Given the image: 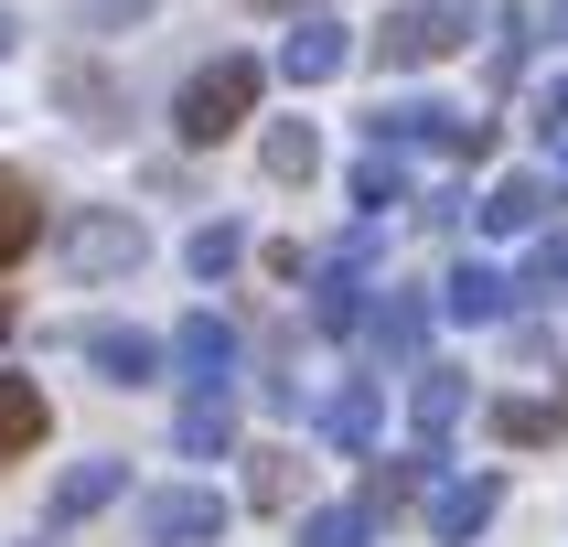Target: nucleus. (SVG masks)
Returning a JSON list of instances; mask_svg holds the SVG:
<instances>
[{"instance_id":"25","label":"nucleus","mask_w":568,"mask_h":547,"mask_svg":"<svg viewBox=\"0 0 568 547\" xmlns=\"http://www.w3.org/2000/svg\"><path fill=\"white\" fill-rule=\"evenodd\" d=\"M301 547H365V515H354V505L312 515V526H301Z\"/></svg>"},{"instance_id":"13","label":"nucleus","mask_w":568,"mask_h":547,"mask_svg":"<svg viewBox=\"0 0 568 547\" xmlns=\"http://www.w3.org/2000/svg\"><path fill=\"white\" fill-rule=\"evenodd\" d=\"M43 440V386L32 376H0V462H22Z\"/></svg>"},{"instance_id":"7","label":"nucleus","mask_w":568,"mask_h":547,"mask_svg":"<svg viewBox=\"0 0 568 547\" xmlns=\"http://www.w3.org/2000/svg\"><path fill=\"white\" fill-rule=\"evenodd\" d=\"M344 64H354V43H344L333 22H301V32L280 43V75H290V87H333Z\"/></svg>"},{"instance_id":"10","label":"nucleus","mask_w":568,"mask_h":547,"mask_svg":"<svg viewBox=\"0 0 568 547\" xmlns=\"http://www.w3.org/2000/svg\"><path fill=\"white\" fill-rule=\"evenodd\" d=\"M418 333H429V301H418V290H386L376 312H365V344H376V354H397V365L418 354Z\"/></svg>"},{"instance_id":"2","label":"nucleus","mask_w":568,"mask_h":547,"mask_svg":"<svg viewBox=\"0 0 568 547\" xmlns=\"http://www.w3.org/2000/svg\"><path fill=\"white\" fill-rule=\"evenodd\" d=\"M257 54H215V64H193V87H183V108H172V129H183L193 151H215V140H236L247 129V108H257Z\"/></svg>"},{"instance_id":"16","label":"nucleus","mask_w":568,"mask_h":547,"mask_svg":"<svg viewBox=\"0 0 568 547\" xmlns=\"http://www.w3.org/2000/svg\"><path fill=\"white\" fill-rule=\"evenodd\" d=\"M236 440V397H225V386H193L183 397V450H225Z\"/></svg>"},{"instance_id":"18","label":"nucleus","mask_w":568,"mask_h":547,"mask_svg":"<svg viewBox=\"0 0 568 547\" xmlns=\"http://www.w3.org/2000/svg\"><path fill=\"white\" fill-rule=\"evenodd\" d=\"M483 515H494V483H440V494H429V526H440V537H473Z\"/></svg>"},{"instance_id":"8","label":"nucleus","mask_w":568,"mask_h":547,"mask_svg":"<svg viewBox=\"0 0 568 547\" xmlns=\"http://www.w3.org/2000/svg\"><path fill=\"white\" fill-rule=\"evenodd\" d=\"M87 354L108 365V386H151L161 376V344H151V333H129V322H87Z\"/></svg>"},{"instance_id":"1","label":"nucleus","mask_w":568,"mask_h":547,"mask_svg":"<svg viewBox=\"0 0 568 547\" xmlns=\"http://www.w3.org/2000/svg\"><path fill=\"white\" fill-rule=\"evenodd\" d=\"M365 140H376V151H450V161H483V151H494V119L440 108V97H376Z\"/></svg>"},{"instance_id":"24","label":"nucleus","mask_w":568,"mask_h":547,"mask_svg":"<svg viewBox=\"0 0 568 547\" xmlns=\"http://www.w3.org/2000/svg\"><path fill=\"white\" fill-rule=\"evenodd\" d=\"M322 429H333V440H376V397H365V386H344V397L322 408Z\"/></svg>"},{"instance_id":"9","label":"nucleus","mask_w":568,"mask_h":547,"mask_svg":"<svg viewBox=\"0 0 568 547\" xmlns=\"http://www.w3.org/2000/svg\"><path fill=\"white\" fill-rule=\"evenodd\" d=\"M172 365H183L193 386H225V365H236V333H225L215 312H183V333H172Z\"/></svg>"},{"instance_id":"23","label":"nucleus","mask_w":568,"mask_h":547,"mask_svg":"<svg viewBox=\"0 0 568 547\" xmlns=\"http://www.w3.org/2000/svg\"><path fill=\"white\" fill-rule=\"evenodd\" d=\"M418 483H429V450H397V462H376V483H365V494H376V505H408Z\"/></svg>"},{"instance_id":"4","label":"nucleus","mask_w":568,"mask_h":547,"mask_svg":"<svg viewBox=\"0 0 568 547\" xmlns=\"http://www.w3.org/2000/svg\"><path fill=\"white\" fill-rule=\"evenodd\" d=\"M140 215H119V204H87V215H64V269L75 280H119V269H140Z\"/></svg>"},{"instance_id":"34","label":"nucleus","mask_w":568,"mask_h":547,"mask_svg":"<svg viewBox=\"0 0 568 547\" xmlns=\"http://www.w3.org/2000/svg\"><path fill=\"white\" fill-rule=\"evenodd\" d=\"M0 333H11V312H0Z\"/></svg>"},{"instance_id":"30","label":"nucleus","mask_w":568,"mask_h":547,"mask_svg":"<svg viewBox=\"0 0 568 547\" xmlns=\"http://www.w3.org/2000/svg\"><path fill=\"white\" fill-rule=\"evenodd\" d=\"M11 43H22V22H11V11H0V54H11Z\"/></svg>"},{"instance_id":"15","label":"nucleus","mask_w":568,"mask_h":547,"mask_svg":"<svg viewBox=\"0 0 568 547\" xmlns=\"http://www.w3.org/2000/svg\"><path fill=\"white\" fill-rule=\"evenodd\" d=\"M440 301H450V312H462V322H494V312H505V301H515V280H505V269H483V257H462Z\"/></svg>"},{"instance_id":"17","label":"nucleus","mask_w":568,"mask_h":547,"mask_svg":"<svg viewBox=\"0 0 568 547\" xmlns=\"http://www.w3.org/2000/svg\"><path fill=\"white\" fill-rule=\"evenodd\" d=\"M119 483H129V462H75V473L54 483V515H64V526H75V515H97V505H108V494H119Z\"/></svg>"},{"instance_id":"12","label":"nucleus","mask_w":568,"mask_h":547,"mask_svg":"<svg viewBox=\"0 0 568 547\" xmlns=\"http://www.w3.org/2000/svg\"><path fill=\"white\" fill-rule=\"evenodd\" d=\"M32 236H43V193H32L22 172H11V161H0V269H11V257H22Z\"/></svg>"},{"instance_id":"14","label":"nucleus","mask_w":568,"mask_h":547,"mask_svg":"<svg viewBox=\"0 0 568 547\" xmlns=\"http://www.w3.org/2000/svg\"><path fill=\"white\" fill-rule=\"evenodd\" d=\"M257 161H268V183H312V172H322V140H312V119H280L268 140H257Z\"/></svg>"},{"instance_id":"32","label":"nucleus","mask_w":568,"mask_h":547,"mask_svg":"<svg viewBox=\"0 0 568 547\" xmlns=\"http://www.w3.org/2000/svg\"><path fill=\"white\" fill-rule=\"evenodd\" d=\"M547 32H558V43H568V0H558V22H547Z\"/></svg>"},{"instance_id":"11","label":"nucleus","mask_w":568,"mask_h":547,"mask_svg":"<svg viewBox=\"0 0 568 547\" xmlns=\"http://www.w3.org/2000/svg\"><path fill=\"white\" fill-rule=\"evenodd\" d=\"M483 225H494V236H526V225H547V172H505V183L483 193Z\"/></svg>"},{"instance_id":"29","label":"nucleus","mask_w":568,"mask_h":547,"mask_svg":"<svg viewBox=\"0 0 568 547\" xmlns=\"http://www.w3.org/2000/svg\"><path fill=\"white\" fill-rule=\"evenodd\" d=\"M537 129H547V140H558V129H568V75H558V87L537 97Z\"/></svg>"},{"instance_id":"21","label":"nucleus","mask_w":568,"mask_h":547,"mask_svg":"<svg viewBox=\"0 0 568 547\" xmlns=\"http://www.w3.org/2000/svg\"><path fill=\"white\" fill-rule=\"evenodd\" d=\"M193 280H225V269H236V257H247V236H236V225H193Z\"/></svg>"},{"instance_id":"31","label":"nucleus","mask_w":568,"mask_h":547,"mask_svg":"<svg viewBox=\"0 0 568 547\" xmlns=\"http://www.w3.org/2000/svg\"><path fill=\"white\" fill-rule=\"evenodd\" d=\"M547 151H558V172H568V129H558V140H547Z\"/></svg>"},{"instance_id":"27","label":"nucleus","mask_w":568,"mask_h":547,"mask_svg":"<svg viewBox=\"0 0 568 547\" xmlns=\"http://www.w3.org/2000/svg\"><path fill=\"white\" fill-rule=\"evenodd\" d=\"M301 473H290V450H257V505H290Z\"/></svg>"},{"instance_id":"5","label":"nucleus","mask_w":568,"mask_h":547,"mask_svg":"<svg viewBox=\"0 0 568 547\" xmlns=\"http://www.w3.org/2000/svg\"><path fill=\"white\" fill-rule=\"evenodd\" d=\"M43 97H54V108H64L75 129H97V140H108V129L129 119V97L108 87V64H87V54H64L54 75H43Z\"/></svg>"},{"instance_id":"6","label":"nucleus","mask_w":568,"mask_h":547,"mask_svg":"<svg viewBox=\"0 0 568 547\" xmlns=\"http://www.w3.org/2000/svg\"><path fill=\"white\" fill-rule=\"evenodd\" d=\"M140 537H151V547H204V537H225V494H151V505H140Z\"/></svg>"},{"instance_id":"22","label":"nucleus","mask_w":568,"mask_h":547,"mask_svg":"<svg viewBox=\"0 0 568 547\" xmlns=\"http://www.w3.org/2000/svg\"><path fill=\"white\" fill-rule=\"evenodd\" d=\"M397 193H408V172H397V151H365V161H354V204H376V215H386Z\"/></svg>"},{"instance_id":"26","label":"nucleus","mask_w":568,"mask_h":547,"mask_svg":"<svg viewBox=\"0 0 568 547\" xmlns=\"http://www.w3.org/2000/svg\"><path fill=\"white\" fill-rule=\"evenodd\" d=\"M75 22L87 32H129V22H151V0H75Z\"/></svg>"},{"instance_id":"28","label":"nucleus","mask_w":568,"mask_h":547,"mask_svg":"<svg viewBox=\"0 0 568 547\" xmlns=\"http://www.w3.org/2000/svg\"><path fill=\"white\" fill-rule=\"evenodd\" d=\"M526 290H568V236H547L537 269H526Z\"/></svg>"},{"instance_id":"33","label":"nucleus","mask_w":568,"mask_h":547,"mask_svg":"<svg viewBox=\"0 0 568 547\" xmlns=\"http://www.w3.org/2000/svg\"><path fill=\"white\" fill-rule=\"evenodd\" d=\"M257 11H301V0H257Z\"/></svg>"},{"instance_id":"19","label":"nucleus","mask_w":568,"mask_h":547,"mask_svg":"<svg viewBox=\"0 0 568 547\" xmlns=\"http://www.w3.org/2000/svg\"><path fill=\"white\" fill-rule=\"evenodd\" d=\"M418 429H429V440L462 429V376H450V365H418Z\"/></svg>"},{"instance_id":"20","label":"nucleus","mask_w":568,"mask_h":547,"mask_svg":"<svg viewBox=\"0 0 568 547\" xmlns=\"http://www.w3.org/2000/svg\"><path fill=\"white\" fill-rule=\"evenodd\" d=\"M558 418L568 408H547V397H505L494 408V440H558Z\"/></svg>"},{"instance_id":"3","label":"nucleus","mask_w":568,"mask_h":547,"mask_svg":"<svg viewBox=\"0 0 568 547\" xmlns=\"http://www.w3.org/2000/svg\"><path fill=\"white\" fill-rule=\"evenodd\" d=\"M462 43H473V0H397L386 32H376V64L408 75V64H440V54H462Z\"/></svg>"}]
</instances>
